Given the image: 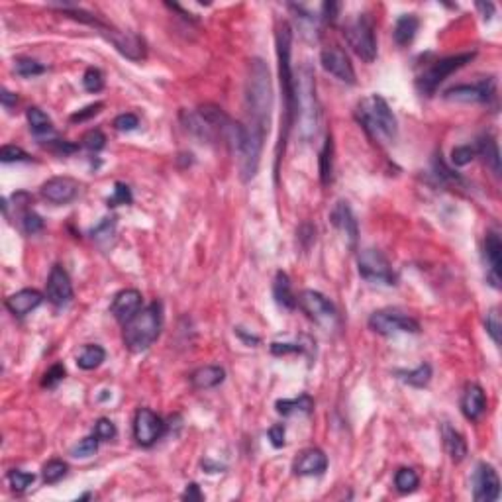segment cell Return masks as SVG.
I'll return each instance as SVG.
<instances>
[{"label":"cell","instance_id":"39","mask_svg":"<svg viewBox=\"0 0 502 502\" xmlns=\"http://www.w3.org/2000/svg\"><path fill=\"white\" fill-rule=\"evenodd\" d=\"M99 438L97 435H89V438H85V440H81L73 449H71V455L73 457H77V459H87L90 455H95L97 449H99Z\"/></svg>","mask_w":502,"mask_h":502},{"label":"cell","instance_id":"6","mask_svg":"<svg viewBox=\"0 0 502 502\" xmlns=\"http://www.w3.org/2000/svg\"><path fill=\"white\" fill-rule=\"evenodd\" d=\"M296 110H298V120H300V134L302 138H314L320 124V106L316 99V81L312 69L305 65L298 73L296 81Z\"/></svg>","mask_w":502,"mask_h":502},{"label":"cell","instance_id":"21","mask_svg":"<svg viewBox=\"0 0 502 502\" xmlns=\"http://www.w3.org/2000/svg\"><path fill=\"white\" fill-rule=\"evenodd\" d=\"M41 302H43V295H41L40 291H36V288H22V291L6 298V308L16 318H24L26 314H30L32 310H36Z\"/></svg>","mask_w":502,"mask_h":502},{"label":"cell","instance_id":"1","mask_svg":"<svg viewBox=\"0 0 502 502\" xmlns=\"http://www.w3.org/2000/svg\"><path fill=\"white\" fill-rule=\"evenodd\" d=\"M273 109V90L269 69L261 60L249 63V73L246 81V144L239 158V171L244 181H251L257 175L265 134L269 132V118Z\"/></svg>","mask_w":502,"mask_h":502},{"label":"cell","instance_id":"53","mask_svg":"<svg viewBox=\"0 0 502 502\" xmlns=\"http://www.w3.org/2000/svg\"><path fill=\"white\" fill-rule=\"evenodd\" d=\"M271 351L275 355H286V354H293V351H302V345L300 344H279V342H273L271 344Z\"/></svg>","mask_w":502,"mask_h":502},{"label":"cell","instance_id":"48","mask_svg":"<svg viewBox=\"0 0 502 502\" xmlns=\"http://www.w3.org/2000/svg\"><path fill=\"white\" fill-rule=\"evenodd\" d=\"M139 126V118L136 114H132V112H126V114H120L114 118V128L118 130V132H132V130H136Z\"/></svg>","mask_w":502,"mask_h":502},{"label":"cell","instance_id":"24","mask_svg":"<svg viewBox=\"0 0 502 502\" xmlns=\"http://www.w3.org/2000/svg\"><path fill=\"white\" fill-rule=\"evenodd\" d=\"M224 379H226V371L222 367L207 365V367H200L190 375V384L197 391H208V389H214L218 384L224 383Z\"/></svg>","mask_w":502,"mask_h":502},{"label":"cell","instance_id":"20","mask_svg":"<svg viewBox=\"0 0 502 502\" xmlns=\"http://www.w3.org/2000/svg\"><path fill=\"white\" fill-rule=\"evenodd\" d=\"M501 256H502V242L501 236L496 232H489L484 237V261L489 267V281L494 288L501 286Z\"/></svg>","mask_w":502,"mask_h":502},{"label":"cell","instance_id":"47","mask_svg":"<svg viewBox=\"0 0 502 502\" xmlns=\"http://www.w3.org/2000/svg\"><path fill=\"white\" fill-rule=\"evenodd\" d=\"M43 148H48L57 155H69V153H75L79 149L75 144L65 141V139H48V144H43Z\"/></svg>","mask_w":502,"mask_h":502},{"label":"cell","instance_id":"14","mask_svg":"<svg viewBox=\"0 0 502 502\" xmlns=\"http://www.w3.org/2000/svg\"><path fill=\"white\" fill-rule=\"evenodd\" d=\"M46 295L51 305L67 306L73 300V283L69 273L61 265L51 267V273L46 283Z\"/></svg>","mask_w":502,"mask_h":502},{"label":"cell","instance_id":"31","mask_svg":"<svg viewBox=\"0 0 502 502\" xmlns=\"http://www.w3.org/2000/svg\"><path fill=\"white\" fill-rule=\"evenodd\" d=\"M104 359H106L104 347H100V345L97 344H90L83 347V351H81V355L77 357V365H79L83 371H92V369L100 367Z\"/></svg>","mask_w":502,"mask_h":502},{"label":"cell","instance_id":"54","mask_svg":"<svg viewBox=\"0 0 502 502\" xmlns=\"http://www.w3.org/2000/svg\"><path fill=\"white\" fill-rule=\"evenodd\" d=\"M340 8H342V4H340V2H324V4H322V14H324V20L334 22L335 18H337V14H340Z\"/></svg>","mask_w":502,"mask_h":502},{"label":"cell","instance_id":"51","mask_svg":"<svg viewBox=\"0 0 502 502\" xmlns=\"http://www.w3.org/2000/svg\"><path fill=\"white\" fill-rule=\"evenodd\" d=\"M114 220H116V218H104V222H102L97 230H92V237H95V239H104V237L112 236V234H114V226H116Z\"/></svg>","mask_w":502,"mask_h":502},{"label":"cell","instance_id":"35","mask_svg":"<svg viewBox=\"0 0 502 502\" xmlns=\"http://www.w3.org/2000/svg\"><path fill=\"white\" fill-rule=\"evenodd\" d=\"M69 471V465L65 461H61V459H51L43 465V469H41V477H43V481L48 482V484H55V482H60L65 475Z\"/></svg>","mask_w":502,"mask_h":502},{"label":"cell","instance_id":"52","mask_svg":"<svg viewBox=\"0 0 502 502\" xmlns=\"http://www.w3.org/2000/svg\"><path fill=\"white\" fill-rule=\"evenodd\" d=\"M269 440H271V443H273L275 447H283V445H285V426H283V424L271 426V430H269Z\"/></svg>","mask_w":502,"mask_h":502},{"label":"cell","instance_id":"2","mask_svg":"<svg viewBox=\"0 0 502 502\" xmlns=\"http://www.w3.org/2000/svg\"><path fill=\"white\" fill-rule=\"evenodd\" d=\"M291 48H293V32L288 24H283L277 34V57H279V79H281V92H283V118H281V136L277 144V167L283 158L286 139L293 128L296 114V79L291 63Z\"/></svg>","mask_w":502,"mask_h":502},{"label":"cell","instance_id":"43","mask_svg":"<svg viewBox=\"0 0 502 502\" xmlns=\"http://www.w3.org/2000/svg\"><path fill=\"white\" fill-rule=\"evenodd\" d=\"M106 204L110 208L114 207H122V204H132V190L126 183H116L114 185V193H112V197L106 200Z\"/></svg>","mask_w":502,"mask_h":502},{"label":"cell","instance_id":"5","mask_svg":"<svg viewBox=\"0 0 502 502\" xmlns=\"http://www.w3.org/2000/svg\"><path fill=\"white\" fill-rule=\"evenodd\" d=\"M357 118L373 138L394 141L398 136V122L394 118L393 110L386 104V100L379 95H371L359 102Z\"/></svg>","mask_w":502,"mask_h":502},{"label":"cell","instance_id":"28","mask_svg":"<svg viewBox=\"0 0 502 502\" xmlns=\"http://www.w3.org/2000/svg\"><path fill=\"white\" fill-rule=\"evenodd\" d=\"M277 412L281 416H293V414H310L314 410V400L308 394H300L296 398H283L277 400Z\"/></svg>","mask_w":502,"mask_h":502},{"label":"cell","instance_id":"16","mask_svg":"<svg viewBox=\"0 0 502 502\" xmlns=\"http://www.w3.org/2000/svg\"><path fill=\"white\" fill-rule=\"evenodd\" d=\"M322 61V67H324L330 75H334L335 79H340L342 83L347 85H355V71L351 61L347 57V53L340 48H328L322 51L320 55Z\"/></svg>","mask_w":502,"mask_h":502},{"label":"cell","instance_id":"56","mask_svg":"<svg viewBox=\"0 0 502 502\" xmlns=\"http://www.w3.org/2000/svg\"><path fill=\"white\" fill-rule=\"evenodd\" d=\"M0 100H2V106H4V109H12V106H14V104L18 102V97H16L14 92H11V90L2 89Z\"/></svg>","mask_w":502,"mask_h":502},{"label":"cell","instance_id":"36","mask_svg":"<svg viewBox=\"0 0 502 502\" xmlns=\"http://www.w3.org/2000/svg\"><path fill=\"white\" fill-rule=\"evenodd\" d=\"M18 222H20V228L24 234L28 236H34L43 230V220H41L40 214H36L32 208H26V210H20V216H18Z\"/></svg>","mask_w":502,"mask_h":502},{"label":"cell","instance_id":"19","mask_svg":"<svg viewBox=\"0 0 502 502\" xmlns=\"http://www.w3.org/2000/svg\"><path fill=\"white\" fill-rule=\"evenodd\" d=\"M328 467V457L322 449L310 447L298 453V457L293 463V471L300 477H312V475H322Z\"/></svg>","mask_w":502,"mask_h":502},{"label":"cell","instance_id":"55","mask_svg":"<svg viewBox=\"0 0 502 502\" xmlns=\"http://www.w3.org/2000/svg\"><path fill=\"white\" fill-rule=\"evenodd\" d=\"M183 498H185V501H202V492L198 489L197 482L187 484V491L183 492Z\"/></svg>","mask_w":502,"mask_h":502},{"label":"cell","instance_id":"11","mask_svg":"<svg viewBox=\"0 0 502 502\" xmlns=\"http://www.w3.org/2000/svg\"><path fill=\"white\" fill-rule=\"evenodd\" d=\"M369 328L375 334L391 335L396 332H410L416 334L420 332V324L414 320L412 316L404 314L400 310H377L369 318Z\"/></svg>","mask_w":502,"mask_h":502},{"label":"cell","instance_id":"50","mask_svg":"<svg viewBox=\"0 0 502 502\" xmlns=\"http://www.w3.org/2000/svg\"><path fill=\"white\" fill-rule=\"evenodd\" d=\"M102 106H104L102 102H97V104H89V106H85V109L79 110V112H75V114L71 116V122H85V120L92 118V116H97V114H99Z\"/></svg>","mask_w":502,"mask_h":502},{"label":"cell","instance_id":"44","mask_svg":"<svg viewBox=\"0 0 502 502\" xmlns=\"http://www.w3.org/2000/svg\"><path fill=\"white\" fill-rule=\"evenodd\" d=\"M95 435L99 438L100 442H110V440L116 438V426L109 418H100L95 424Z\"/></svg>","mask_w":502,"mask_h":502},{"label":"cell","instance_id":"41","mask_svg":"<svg viewBox=\"0 0 502 502\" xmlns=\"http://www.w3.org/2000/svg\"><path fill=\"white\" fill-rule=\"evenodd\" d=\"M83 87L89 92H100L104 89V77H102V71L97 67H89L83 75Z\"/></svg>","mask_w":502,"mask_h":502},{"label":"cell","instance_id":"40","mask_svg":"<svg viewBox=\"0 0 502 502\" xmlns=\"http://www.w3.org/2000/svg\"><path fill=\"white\" fill-rule=\"evenodd\" d=\"M8 481L14 492H24L28 487H32V482L36 481V475L34 473L20 471V469H14L8 473Z\"/></svg>","mask_w":502,"mask_h":502},{"label":"cell","instance_id":"57","mask_svg":"<svg viewBox=\"0 0 502 502\" xmlns=\"http://www.w3.org/2000/svg\"><path fill=\"white\" fill-rule=\"evenodd\" d=\"M477 8L484 12V20H489V18L492 16V12H494V6H492L491 2H487V4H484V2H479V4H477Z\"/></svg>","mask_w":502,"mask_h":502},{"label":"cell","instance_id":"25","mask_svg":"<svg viewBox=\"0 0 502 502\" xmlns=\"http://www.w3.org/2000/svg\"><path fill=\"white\" fill-rule=\"evenodd\" d=\"M442 438H443V447L447 455L452 457L453 463H461L467 457V443L463 440V435L455 428H452L449 424H443L442 428Z\"/></svg>","mask_w":502,"mask_h":502},{"label":"cell","instance_id":"26","mask_svg":"<svg viewBox=\"0 0 502 502\" xmlns=\"http://www.w3.org/2000/svg\"><path fill=\"white\" fill-rule=\"evenodd\" d=\"M273 296H275L277 305L283 306L286 310H293L298 305L295 293H293L291 279H288L285 271H277L275 281H273Z\"/></svg>","mask_w":502,"mask_h":502},{"label":"cell","instance_id":"34","mask_svg":"<svg viewBox=\"0 0 502 502\" xmlns=\"http://www.w3.org/2000/svg\"><path fill=\"white\" fill-rule=\"evenodd\" d=\"M398 375H400V379H403L404 383H408L410 386H416V389H422V386H426V384L430 383V379H432V367L428 363H422L418 365L414 371Z\"/></svg>","mask_w":502,"mask_h":502},{"label":"cell","instance_id":"49","mask_svg":"<svg viewBox=\"0 0 502 502\" xmlns=\"http://www.w3.org/2000/svg\"><path fill=\"white\" fill-rule=\"evenodd\" d=\"M63 379H65V367L61 363H57L53 365L50 371L46 373V379H43V383L41 384H43V386H50L51 389V386H55L57 383H61Z\"/></svg>","mask_w":502,"mask_h":502},{"label":"cell","instance_id":"27","mask_svg":"<svg viewBox=\"0 0 502 502\" xmlns=\"http://www.w3.org/2000/svg\"><path fill=\"white\" fill-rule=\"evenodd\" d=\"M420 28V22L418 18L414 16V14H403L396 24H394V41L398 43V46H408L410 41L416 38V32Z\"/></svg>","mask_w":502,"mask_h":502},{"label":"cell","instance_id":"46","mask_svg":"<svg viewBox=\"0 0 502 502\" xmlns=\"http://www.w3.org/2000/svg\"><path fill=\"white\" fill-rule=\"evenodd\" d=\"M2 163H14V161H30V155L18 146H4L0 149Z\"/></svg>","mask_w":502,"mask_h":502},{"label":"cell","instance_id":"4","mask_svg":"<svg viewBox=\"0 0 502 502\" xmlns=\"http://www.w3.org/2000/svg\"><path fill=\"white\" fill-rule=\"evenodd\" d=\"M161 324H163L161 305L151 302L124 324V345L134 354L146 351L161 334Z\"/></svg>","mask_w":502,"mask_h":502},{"label":"cell","instance_id":"7","mask_svg":"<svg viewBox=\"0 0 502 502\" xmlns=\"http://www.w3.org/2000/svg\"><path fill=\"white\" fill-rule=\"evenodd\" d=\"M345 38L349 48L361 57L365 63H373L377 57V40H375V26L367 14H359L345 28Z\"/></svg>","mask_w":502,"mask_h":502},{"label":"cell","instance_id":"38","mask_svg":"<svg viewBox=\"0 0 502 502\" xmlns=\"http://www.w3.org/2000/svg\"><path fill=\"white\" fill-rule=\"evenodd\" d=\"M484 328H487V334L492 337V342H494L496 345L501 344L502 322H501V310H498V308H491V310L487 312V318H484Z\"/></svg>","mask_w":502,"mask_h":502},{"label":"cell","instance_id":"3","mask_svg":"<svg viewBox=\"0 0 502 502\" xmlns=\"http://www.w3.org/2000/svg\"><path fill=\"white\" fill-rule=\"evenodd\" d=\"M63 12H65L67 16H71V18H75V20H79L83 22V24L90 26V28H95V30L99 32L104 40L110 41L124 57H128V60L132 61H141L146 57V43H144V40H141L139 36H136V34L116 30V28H112L109 24L100 22L95 14L81 11V8H75V6Z\"/></svg>","mask_w":502,"mask_h":502},{"label":"cell","instance_id":"10","mask_svg":"<svg viewBox=\"0 0 502 502\" xmlns=\"http://www.w3.org/2000/svg\"><path fill=\"white\" fill-rule=\"evenodd\" d=\"M357 267H359V275L363 277L369 283H379V285H394V271L391 261L386 259L383 251L373 249V247H365L359 251L357 257Z\"/></svg>","mask_w":502,"mask_h":502},{"label":"cell","instance_id":"12","mask_svg":"<svg viewBox=\"0 0 502 502\" xmlns=\"http://www.w3.org/2000/svg\"><path fill=\"white\" fill-rule=\"evenodd\" d=\"M165 433V422L149 408H139L134 418V438L141 447H151Z\"/></svg>","mask_w":502,"mask_h":502},{"label":"cell","instance_id":"9","mask_svg":"<svg viewBox=\"0 0 502 502\" xmlns=\"http://www.w3.org/2000/svg\"><path fill=\"white\" fill-rule=\"evenodd\" d=\"M296 300H298V306L308 314V318L314 320L316 324L322 326L328 332L335 330L340 326L337 308L322 293H318V291H302Z\"/></svg>","mask_w":502,"mask_h":502},{"label":"cell","instance_id":"17","mask_svg":"<svg viewBox=\"0 0 502 502\" xmlns=\"http://www.w3.org/2000/svg\"><path fill=\"white\" fill-rule=\"evenodd\" d=\"M144 305V296L136 288H124L118 295L114 296L112 305H110V314L114 316L118 322L126 324L134 316L138 314Z\"/></svg>","mask_w":502,"mask_h":502},{"label":"cell","instance_id":"33","mask_svg":"<svg viewBox=\"0 0 502 502\" xmlns=\"http://www.w3.org/2000/svg\"><path fill=\"white\" fill-rule=\"evenodd\" d=\"M418 484H420V479H418V475H416L414 469L403 467V469H398L396 475H394V487H396V491L403 492V494L416 491Z\"/></svg>","mask_w":502,"mask_h":502},{"label":"cell","instance_id":"13","mask_svg":"<svg viewBox=\"0 0 502 502\" xmlns=\"http://www.w3.org/2000/svg\"><path fill=\"white\" fill-rule=\"evenodd\" d=\"M501 494L498 473L489 463H479L473 477V498L477 502H492Z\"/></svg>","mask_w":502,"mask_h":502},{"label":"cell","instance_id":"32","mask_svg":"<svg viewBox=\"0 0 502 502\" xmlns=\"http://www.w3.org/2000/svg\"><path fill=\"white\" fill-rule=\"evenodd\" d=\"M332 173H334V138L332 134L326 136V144L320 151V181L322 185L332 183Z\"/></svg>","mask_w":502,"mask_h":502},{"label":"cell","instance_id":"42","mask_svg":"<svg viewBox=\"0 0 502 502\" xmlns=\"http://www.w3.org/2000/svg\"><path fill=\"white\" fill-rule=\"evenodd\" d=\"M104 146H106V136L100 130H89L83 136V148L89 149L90 153H99L100 149H104Z\"/></svg>","mask_w":502,"mask_h":502},{"label":"cell","instance_id":"22","mask_svg":"<svg viewBox=\"0 0 502 502\" xmlns=\"http://www.w3.org/2000/svg\"><path fill=\"white\" fill-rule=\"evenodd\" d=\"M330 220H332V224H334L342 234H345L349 246L355 247L359 230H357V220H355L351 208L347 207V202H337L334 210H332V214H330Z\"/></svg>","mask_w":502,"mask_h":502},{"label":"cell","instance_id":"29","mask_svg":"<svg viewBox=\"0 0 502 502\" xmlns=\"http://www.w3.org/2000/svg\"><path fill=\"white\" fill-rule=\"evenodd\" d=\"M482 159H484V163L491 167V171L498 177L501 175V153H498V146H496V141L492 136H482L479 139V146L475 149Z\"/></svg>","mask_w":502,"mask_h":502},{"label":"cell","instance_id":"15","mask_svg":"<svg viewBox=\"0 0 502 502\" xmlns=\"http://www.w3.org/2000/svg\"><path fill=\"white\" fill-rule=\"evenodd\" d=\"M81 185L71 177H53L41 185V197L51 204H69L79 195Z\"/></svg>","mask_w":502,"mask_h":502},{"label":"cell","instance_id":"37","mask_svg":"<svg viewBox=\"0 0 502 502\" xmlns=\"http://www.w3.org/2000/svg\"><path fill=\"white\" fill-rule=\"evenodd\" d=\"M14 71H16L20 77L30 79V77H36V75L46 73V67L36 60H32V57H18V60L14 61Z\"/></svg>","mask_w":502,"mask_h":502},{"label":"cell","instance_id":"23","mask_svg":"<svg viewBox=\"0 0 502 502\" xmlns=\"http://www.w3.org/2000/svg\"><path fill=\"white\" fill-rule=\"evenodd\" d=\"M487 410V396L479 384H469L461 396V412L467 420L477 422Z\"/></svg>","mask_w":502,"mask_h":502},{"label":"cell","instance_id":"18","mask_svg":"<svg viewBox=\"0 0 502 502\" xmlns=\"http://www.w3.org/2000/svg\"><path fill=\"white\" fill-rule=\"evenodd\" d=\"M494 95V81H482L479 85H455L445 90V99L455 102H487Z\"/></svg>","mask_w":502,"mask_h":502},{"label":"cell","instance_id":"30","mask_svg":"<svg viewBox=\"0 0 502 502\" xmlns=\"http://www.w3.org/2000/svg\"><path fill=\"white\" fill-rule=\"evenodd\" d=\"M26 118H28L30 130L38 138H43V136H51V134H53V122H51V118L43 110L32 106V109H28V112H26Z\"/></svg>","mask_w":502,"mask_h":502},{"label":"cell","instance_id":"45","mask_svg":"<svg viewBox=\"0 0 502 502\" xmlns=\"http://www.w3.org/2000/svg\"><path fill=\"white\" fill-rule=\"evenodd\" d=\"M477 155V151L471 146H459L452 151V163L457 165V167H463V165H469L473 159Z\"/></svg>","mask_w":502,"mask_h":502},{"label":"cell","instance_id":"8","mask_svg":"<svg viewBox=\"0 0 502 502\" xmlns=\"http://www.w3.org/2000/svg\"><path fill=\"white\" fill-rule=\"evenodd\" d=\"M473 57H475V53H459V55H452V57H443V60L435 61L420 75V79L416 83L418 90L426 97H432L433 92L438 90V87L452 75L453 71L461 69L463 65H467Z\"/></svg>","mask_w":502,"mask_h":502}]
</instances>
